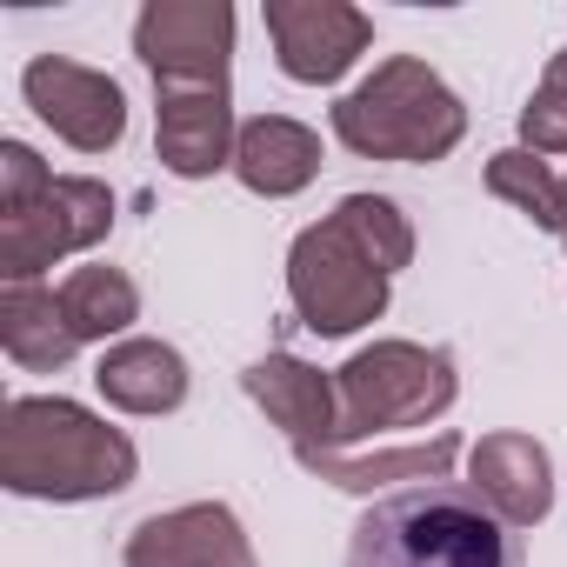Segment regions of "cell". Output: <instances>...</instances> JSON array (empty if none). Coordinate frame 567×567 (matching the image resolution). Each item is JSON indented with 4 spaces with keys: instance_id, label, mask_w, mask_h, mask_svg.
<instances>
[{
    "instance_id": "cell-19",
    "label": "cell",
    "mask_w": 567,
    "mask_h": 567,
    "mask_svg": "<svg viewBox=\"0 0 567 567\" xmlns=\"http://www.w3.org/2000/svg\"><path fill=\"white\" fill-rule=\"evenodd\" d=\"M334 220L368 247V260H374L388 280L414 260V227H408L401 200H388V194H341V200H334Z\"/></svg>"
},
{
    "instance_id": "cell-23",
    "label": "cell",
    "mask_w": 567,
    "mask_h": 567,
    "mask_svg": "<svg viewBox=\"0 0 567 567\" xmlns=\"http://www.w3.org/2000/svg\"><path fill=\"white\" fill-rule=\"evenodd\" d=\"M560 240H567V174H560V227H554Z\"/></svg>"
},
{
    "instance_id": "cell-17",
    "label": "cell",
    "mask_w": 567,
    "mask_h": 567,
    "mask_svg": "<svg viewBox=\"0 0 567 567\" xmlns=\"http://www.w3.org/2000/svg\"><path fill=\"white\" fill-rule=\"evenodd\" d=\"M0 348L28 374H61L81 354V341L61 315V295L41 288V280H8L0 288Z\"/></svg>"
},
{
    "instance_id": "cell-1",
    "label": "cell",
    "mask_w": 567,
    "mask_h": 567,
    "mask_svg": "<svg viewBox=\"0 0 567 567\" xmlns=\"http://www.w3.org/2000/svg\"><path fill=\"white\" fill-rule=\"evenodd\" d=\"M134 474V441L68 394H21L0 414V487L21 501H114Z\"/></svg>"
},
{
    "instance_id": "cell-6",
    "label": "cell",
    "mask_w": 567,
    "mask_h": 567,
    "mask_svg": "<svg viewBox=\"0 0 567 567\" xmlns=\"http://www.w3.org/2000/svg\"><path fill=\"white\" fill-rule=\"evenodd\" d=\"M114 234V187L94 174H61L28 214L0 220V280H41L54 260L87 254Z\"/></svg>"
},
{
    "instance_id": "cell-3",
    "label": "cell",
    "mask_w": 567,
    "mask_h": 567,
    "mask_svg": "<svg viewBox=\"0 0 567 567\" xmlns=\"http://www.w3.org/2000/svg\"><path fill=\"white\" fill-rule=\"evenodd\" d=\"M334 141L361 161L427 167L467 141V107L427 61L388 54L361 87H348L334 101Z\"/></svg>"
},
{
    "instance_id": "cell-7",
    "label": "cell",
    "mask_w": 567,
    "mask_h": 567,
    "mask_svg": "<svg viewBox=\"0 0 567 567\" xmlns=\"http://www.w3.org/2000/svg\"><path fill=\"white\" fill-rule=\"evenodd\" d=\"M134 54L154 87H227L234 8L227 0H147L134 14Z\"/></svg>"
},
{
    "instance_id": "cell-12",
    "label": "cell",
    "mask_w": 567,
    "mask_h": 567,
    "mask_svg": "<svg viewBox=\"0 0 567 567\" xmlns=\"http://www.w3.org/2000/svg\"><path fill=\"white\" fill-rule=\"evenodd\" d=\"M234 94L227 87H154V154L174 181H214L234 167Z\"/></svg>"
},
{
    "instance_id": "cell-21",
    "label": "cell",
    "mask_w": 567,
    "mask_h": 567,
    "mask_svg": "<svg viewBox=\"0 0 567 567\" xmlns=\"http://www.w3.org/2000/svg\"><path fill=\"white\" fill-rule=\"evenodd\" d=\"M520 147L527 154H567V54L547 61V74L534 81L527 107H520Z\"/></svg>"
},
{
    "instance_id": "cell-11",
    "label": "cell",
    "mask_w": 567,
    "mask_h": 567,
    "mask_svg": "<svg viewBox=\"0 0 567 567\" xmlns=\"http://www.w3.org/2000/svg\"><path fill=\"white\" fill-rule=\"evenodd\" d=\"M121 567H260V560L227 501H187V507L147 514L127 534Z\"/></svg>"
},
{
    "instance_id": "cell-20",
    "label": "cell",
    "mask_w": 567,
    "mask_h": 567,
    "mask_svg": "<svg viewBox=\"0 0 567 567\" xmlns=\"http://www.w3.org/2000/svg\"><path fill=\"white\" fill-rule=\"evenodd\" d=\"M487 194L494 200H507V207H520L534 227H560V174L540 161V154H527V147H501L494 161H487Z\"/></svg>"
},
{
    "instance_id": "cell-5",
    "label": "cell",
    "mask_w": 567,
    "mask_h": 567,
    "mask_svg": "<svg viewBox=\"0 0 567 567\" xmlns=\"http://www.w3.org/2000/svg\"><path fill=\"white\" fill-rule=\"evenodd\" d=\"M288 301H295V321L321 341H348L361 334L368 321L388 315V274L368 260V247L328 214L315 227L295 234L288 247Z\"/></svg>"
},
{
    "instance_id": "cell-16",
    "label": "cell",
    "mask_w": 567,
    "mask_h": 567,
    "mask_svg": "<svg viewBox=\"0 0 567 567\" xmlns=\"http://www.w3.org/2000/svg\"><path fill=\"white\" fill-rule=\"evenodd\" d=\"M94 388H101V401L121 408V414H174V408L187 401L194 374H187V354H181V348H167V341H154V334H127V341L101 348Z\"/></svg>"
},
{
    "instance_id": "cell-14",
    "label": "cell",
    "mask_w": 567,
    "mask_h": 567,
    "mask_svg": "<svg viewBox=\"0 0 567 567\" xmlns=\"http://www.w3.org/2000/svg\"><path fill=\"white\" fill-rule=\"evenodd\" d=\"M315 481L341 487V494H381V487H427L447 481V467L461 461V434H427V441H401V447H321V454H295Z\"/></svg>"
},
{
    "instance_id": "cell-10",
    "label": "cell",
    "mask_w": 567,
    "mask_h": 567,
    "mask_svg": "<svg viewBox=\"0 0 567 567\" xmlns=\"http://www.w3.org/2000/svg\"><path fill=\"white\" fill-rule=\"evenodd\" d=\"M247 401L288 434L295 454H321V447H341V394H334V374H321L315 361L274 348L260 354L247 374H240Z\"/></svg>"
},
{
    "instance_id": "cell-18",
    "label": "cell",
    "mask_w": 567,
    "mask_h": 567,
    "mask_svg": "<svg viewBox=\"0 0 567 567\" xmlns=\"http://www.w3.org/2000/svg\"><path fill=\"white\" fill-rule=\"evenodd\" d=\"M54 295H61V315H68V328H74L81 348H87V341L114 348V341H127V328L141 321V288H134V274H121V267H107V260L74 267Z\"/></svg>"
},
{
    "instance_id": "cell-4",
    "label": "cell",
    "mask_w": 567,
    "mask_h": 567,
    "mask_svg": "<svg viewBox=\"0 0 567 567\" xmlns=\"http://www.w3.org/2000/svg\"><path fill=\"white\" fill-rule=\"evenodd\" d=\"M334 394H341V447H361L374 434L441 421L461 394V374H454L447 348L374 341V348L348 354V368H334Z\"/></svg>"
},
{
    "instance_id": "cell-13",
    "label": "cell",
    "mask_w": 567,
    "mask_h": 567,
    "mask_svg": "<svg viewBox=\"0 0 567 567\" xmlns=\"http://www.w3.org/2000/svg\"><path fill=\"white\" fill-rule=\"evenodd\" d=\"M467 487L507 527H534L554 507V461L534 434H481L467 447Z\"/></svg>"
},
{
    "instance_id": "cell-2",
    "label": "cell",
    "mask_w": 567,
    "mask_h": 567,
    "mask_svg": "<svg viewBox=\"0 0 567 567\" xmlns=\"http://www.w3.org/2000/svg\"><path fill=\"white\" fill-rule=\"evenodd\" d=\"M341 567H520V540L467 481H427L374 501Z\"/></svg>"
},
{
    "instance_id": "cell-9",
    "label": "cell",
    "mask_w": 567,
    "mask_h": 567,
    "mask_svg": "<svg viewBox=\"0 0 567 567\" xmlns=\"http://www.w3.org/2000/svg\"><path fill=\"white\" fill-rule=\"evenodd\" d=\"M260 21H267L280 74L301 87H334L374 48V21L348 0H267Z\"/></svg>"
},
{
    "instance_id": "cell-15",
    "label": "cell",
    "mask_w": 567,
    "mask_h": 567,
    "mask_svg": "<svg viewBox=\"0 0 567 567\" xmlns=\"http://www.w3.org/2000/svg\"><path fill=\"white\" fill-rule=\"evenodd\" d=\"M321 174V134L295 114H254L240 121L234 141V181L260 200H288L301 187H315Z\"/></svg>"
},
{
    "instance_id": "cell-22",
    "label": "cell",
    "mask_w": 567,
    "mask_h": 567,
    "mask_svg": "<svg viewBox=\"0 0 567 567\" xmlns=\"http://www.w3.org/2000/svg\"><path fill=\"white\" fill-rule=\"evenodd\" d=\"M54 181H61V174H54L28 141H0V220H8V214H28Z\"/></svg>"
},
{
    "instance_id": "cell-8",
    "label": "cell",
    "mask_w": 567,
    "mask_h": 567,
    "mask_svg": "<svg viewBox=\"0 0 567 567\" xmlns=\"http://www.w3.org/2000/svg\"><path fill=\"white\" fill-rule=\"evenodd\" d=\"M21 94L28 107L74 147V154H107L127 141V94L114 74L68 61V54H34L21 68Z\"/></svg>"
}]
</instances>
